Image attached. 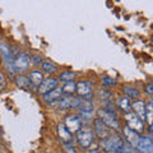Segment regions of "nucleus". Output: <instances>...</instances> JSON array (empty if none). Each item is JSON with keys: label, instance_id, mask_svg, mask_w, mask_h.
<instances>
[{"label": "nucleus", "instance_id": "aec40b11", "mask_svg": "<svg viewBox=\"0 0 153 153\" xmlns=\"http://www.w3.org/2000/svg\"><path fill=\"white\" fill-rule=\"evenodd\" d=\"M144 119L147 120L149 126L153 125V102L152 101L146 103V117Z\"/></svg>", "mask_w": 153, "mask_h": 153}, {"label": "nucleus", "instance_id": "f8f14e48", "mask_svg": "<svg viewBox=\"0 0 153 153\" xmlns=\"http://www.w3.org/2000/svg\"><path fill=\"white\" fill-rule=\"evenodd\" d=\"M57 133H59V138L63 142V144H70L73 142V134H71L64 124H59L57 125Z\"/></svg>", "mask_w": 153, "mask_h": 153}, {"label": "nucleus", "instance_id": "c9c22d12", "mask_svg": "<svg viewBox=\"0 0 153 153\" xmlns=\"http://www.w3.org/2000/svg\"><path fill=\"white\" fill-rule=\"evenodd\" d=\"M152 97H153V96H152ZM152 102H153V100H152Z\"/></svg>", "mask_w": 153, "mask_h": 153}, {"label": "nucleus", "instance_id": "f3484780", "mask_svg": "<svg viewBox=\"0 0 153 153\" xmlns=\"http://www.w3.org/2000/svg\"><path fill=\"white\" fill-rule=\"evenodd\" d=\"M61 92H63V94H66V96H73L75 92H76V83L74 82H66L64 83L63 85H61Z\"/></svg>", "mask_w": 153, "mask_h": 153}, {"label": "nucleus", "instance_id": "f257e3e1", "mask_svg": "<svg viewBox=\"0 0 153 153\" xmlns=\"http://www.w3.org/2000/svg\"><path fill=\"white\" fill-rule=\"evenodd\" d=\"M101 144L103 147V149L106 152H119L123 146V140L117 135H107L106 138L101 139Z\"/></svg>", "mask_w": 153, "mask_h": 153}, {"label": "nucleus", "instance_id": "9d476101", "mask_svg": "<svg viewBox=\"0 0 153 153\" xmlns=\"http://www.w3.org/2000/svg\"><path fill=\"white\" fill-rule=\"evenodd\" d=\"M61 96H63V92H61V88L60 87H56L55 89H52L51 92L46 93L42 96V101L47 105H54L57 101L61 100Z\"/></svg>", "mask_w": 153, "mask_h": 153}, {"label": "nucleus", "instance_id": "6ab92c4d", "mask_svg": "<svg viewBox=\"0 0 153 153\" xmlns=\"http://www.w3.org/2000/svg\"><path fill=\"white\" fill-rule=\"evenodd\" d=\"M16 83L19 88H28L31 84L30 82V78H28V75H25V74H19L17 75V78H16Z\"/></svg>", "mask_w": 153, "mask_h": 153}, {"label": "nucleus", "instance_id": "c85d7f7f", "mask_svg": "<svg viewBox=\"0 0 153 153\" xmlns=\"http://www.w3.org/2000/svg\"><path fill=\"white\" fill-rule=\"evenodd\" d=\"M100 94H101V100L103 98L105 100V101H107V100H110V98H111V93H110V92H107V91H101V92H100Z\"/></svg>", "mask_w": 153, "mask_h": 153}, {"label": "nucleus", "instance_id": "72a5a7b5", "mask_svg": "<svg viewBox=\"0 0 153 153\" xmlns=\"http://www.w3.org/2000/svg\"><path fill=\"white\" fill-rule=\"evenodd\" d=\"M112 153H120V151H119V152H112Z\"/></svg>", "mask_w": 153, "mask_h": 153}, {"label": "nucleus", "instance_id": "6e6552de", "mask_svg": "<svg viewBox=\"0 0 153 153\" xmlns=\"http://www.w3.org/2000/svg\"><path fill=\"white\" fill-rule=\"evenodd\" d=\"M64 125L71 134L76 133L80 129V125H82V119L79 116H76V115H68V116L65 117Z\"/></svg>", "mask_w": 153, "mask_h": 153}, {"label": "nucleus", "instance_id": "20e7f679", "mask_svg": "<svg viewBox=\"0 0 153 153\" xmlns=\"http://www.w3.org/2000/svg\"><path fill=\"white\" fill-rule=\"evenodd\" d=\"M125 121H126V125L128 128H130L131 130L137 131V133H142L144 130V123L140 117H138L134 112H128L125 114Z\"/></svg>", "mask_w": 153, "mask_h": 153}, {"label": "nucleus", "instance_id": "2eb2a0df", "mask_svg": "<svg viewBox=\"0 0 153 153\" xmlns=\"http://www.w3.org/2000/svg\"><path fill=\"white\" fill-rule=\"evenodd\" d=\"M131 108L134 110V112L138 117H140L142 120H144L146 117V103L143 101H134L131 105Z\"/></svg>", "mask_w": 153, "mask_h": 153}, {"label": "nucleus", "instance_id": "ddd939ff", "mask_svg": "<svg viewBox=\"0 0 153 153\" xmlns=\"http://www.w3.org/2000/svg\"><path fill=\"white\" fill-rule=\"evenodd\" d=\"M153 147L152 144V139L149 137H143L139 139L138 143V147L135 148V151H138V153H148L151 151V148Z\"/></svg>", "mask_w": 153, "mask_h": 153}, {"label": "nucleus", "instance_id": "2f4dec72", "mask_svg": "<svg viewBox=\"0 0 153 153\" xmlns=\"http://www.w3.org/2000/svg\"><path fill=\"white\" fill-rule=\"evenodd\" d=\"M146 91H147V93H149V94L153 96V82L148 83V84L146 85Z\"/></svg>", "mask_w": 153, "mask_h": 153}, {"label": "nucleus", "instance_id": "4be33fe9", "mask_svg": "<svg viewBox=\"0 0 153 153\" xmlns=\"http://www.w3.org/2000/svg\"><path fill=\"white\" fill-rule=\"evenodd\" d=\"M41 69L46 74H54L57 68L54 63H51V61H44V63L41 64Z\"/></svg>", "mask_w": 153, "mask_h": 153}, {"label": "nucleus", "instance_id": "c756f323", "mask_svg": "<svg viewBox=\"0 0 153 153\" xmlns=\"http://www.w3.org/2000/svg\"><path fill=\"white\" fill-rule=\"evenodd\" d=\"M64 149H65L66 153H76L75 149H74V147L71 146V143L70 144H64Z\"/></svg>", "mask_w": 153, "mask_h": 153}, {"label": "nucleus", "instance_id": "393cba45", "mask_svg": "<svg viewBox=\"0 0 153 153\" xmlns=\"http://www.w3.org/2000/svg\"><path fill=\"white\" fill-rule=\"evenodd\" d=\"M124 93H125L126 97H129V98H138L139 97V91L134 87H125L124 88Z\"/></svg>", "mask_w": 153, "mask_h": 153}, {"label": "nucleus", "instance_id": "9b49d317", "mask_svg": "<svg viewBox=\"0 0 153 153\" xmlns=\"http://www.w3.org/2000/svg\"><path fill=\"white\" fill-rule=\"evenodd\" d=\"M123 133H124V137H125V139L128 142V144H130L133 148H137L138 147V143H139V133L131 130L130 128H124L123 129Z\"/></svg>", "mask_w": 153, "mask_h": 153}, {"label": "nucleus", "instance_id": "423d86ee", "mask_svg": "<svg viewBox=\"0 0 153 153\" xmlns=\"http://www.w3.org/2000/svg\"><path fill=\"white\" fill-rule=\"evenodd\" d=\"M76 93H78L80 100H84V101H91V98L93 97L92 83H91V82H85V80L76 83Z\"/></svg>", "mask_w": 153, "mask_h": 153}, {"label": "nucleus", "instance_id": "f03ea898", "mask_svg": "<svg viewBox=\"0 0 153 153\" xmlns=\"http://www.w3.org/2000/svg\"><path fill=\"white\" fill-rule=\"evenodd\" d=\"M98 119L107 128L115 129V130H119V129H120V125H119V121H117V119H116V115L106 111L105 108L98 110Z\"/></svg>", "mask_w": 153, "mask_h": 153}, {"label": "nucleus", "instance_id": "7c9ffc66", "mask_svg": "<svg viewBox=\"0 0 153 153\" xmlns=\"http://www.w3.org/2000/svg\"><path fill=\"white\" fill-rule=\"evenodd\" d=\"M7 85V82H5V76H4L1 73H0V91H3L4 88H5Z\"/></svg>", "mask_w": 153, "mask_h": 153}, {"label": "nucleus", "instance_id": "5701e85b", "mask_svg": "<svg viewBox=\"0 0 153 153\" xmlns=\"http://www.w3.org/2000/svg\"><path fill=\"white\" fill-rule=\"evenodd\" d=\"M0 52H1V55L4 56V59H5L7 63H10V61H13V60H12L10 49H9V47H8L7 45H4V44L0 45Z\"/></svg>", "mask_w": 153, "mask_h": 153}, {"label": "nucleus", "instance_id": "bb28decb", "mask_svg": "<svg viewBox=\"0 0 153 153\" xmlns=\"http://www.w3.org/2000/svg\"><path fill=\"white\" fill-rule=\"evenodd\" d=\"M102 84L105 85V87H111V85H114L115 84V79L114 78H103L102 79Z\"/></svg>", "mask_w": 153, "mask_h": 153}, {"label": "nucleus", "instance_id": "4468645a", "mask_svg": "<svg viewBox=\"0 0 153 153\" xmlns=\"http://www.w3.org/2000/svg\"><path fill=\"white\" fill-rule=\"evenodd\" d=\"M93 124H94V131H96V134H97L98 138L103 139V138H106L108 135V128L105 125L100 119H96V120L93 121Z\"/></svg>", "mask_w": 153, "mask_h": 153}, {"label": "nucleus", "instance_id": "dca6fc26", "mask_svg": "<svg viewBox=\"0 0 153 153\" xmlns=\"http://www.w3.org/2000/svg\"><path fill=\"white\" fill-rule=\"evenodd\" d=\"M28 78H30V82L33 87H38V85L44 82V74L38 70H32L30 75H28Z\"/></svg>", "mask_w": 153, "mask_h": 153}, {"label": "nucleus", "instance_id": "a878e982", "mask_svg": "<svg viewBox=\"0 0 153 153\" xmlns=\"http://www.w3.org/2000/svg\"><path fill=\"white\" fill-rule=\"evenodd\" d=\"M120 153H137V151H135V148H133L128 143H123V146L120 148Z\"/></svg>", "mask_w": 153, "mask_h": 153}, {"label": "nucleus", "instance_id": "412c9836", "mask_svg": "<svg viewBox=\"0 0 153 153\" xmlns=\"http://www.w3.org/2000/svg\"><path fill=\"white\" fill-rule=\"evenodd\" d=\"M79 111L82 114H91L93 111V105L91 101H84V100H80V103H79Z\"/></svg>", "mask_w": 153, "mask_h": 153}, {"label": "nucleus", "instance_id": "473e14b6", "mask_svg": "<svg viewBox=\"0 0 153 153\" xmlns=\"http://www.w3.org/2000/svg\"><path fill=\"white\" fill-rule=\"evenodd\" d=\"M148 153H153V147L151 148V151H149V152H148Z\"/></svg>", "mask_w": 153, "mask_h": 153}, {"label": "nucleus", "instance_id": "b1692460", "mask_svg": "<svg viewBox=\"0 0 153 153\" xmlns=\"http://www.w3.org/2000/svg\"><path fill=\"white\" fill-rule=\"evenodd\" d=\"M75 78V73H71V71H63L60 75H59V79L60 82H73V79Z\"/></svg>", "mask_w": 153, "mask_h": 153}, {"label": "nucleus", "instance_id": "39448f33", "mask_svg": "<svg viewBox=\"0 0 153 153\" xmlns=\"http://www.w3.org/2000/svg\"><path fill=\"white\" fill-rule=\"evenodd\" d=\"M13 64H14V69H16V71H18V73H23V71L28 70L30 64H31L30 55L26 54V52H19V54L14 57Z\"/></svg>", "mask_w": 153, "mask_h": 153}, {"label": "nucleus", "instance_id": "0eeeda50", "mask_svg": "<svg viewBox=\"0 0 153 153\" xmlns=\"http://www.w3.org/2000/svg\"><path fill=\"white\" fill-rule=\"evenodd\" d=\"M80 103V98L75 97H64L60 101L56 102V106L59 110H71V108H78Z\"/></svg>", "mask_w": 153, "mask_h": 153}, {"label": "nucleus", "instance_id": "1a4fd4ad", "mask_svg": "<svg viewBox=\"0 0 153 153\" xmlns=\"http://www.w3.org/2000/svg\"><path fill=\"white\" fill-rule=\"evenodd\" d=\"M57 83H59V80L55 79V78H46V79H44V82L38 85V93H40L41 96H44L46 93L51 92L52 89H55L57 87Z\"/></svg>", "mask_w": 153, "mask_h": 153}, {"label": "nucleus", "instance_id": "cd10ccee", "mask_svg": "<svg viewBox=\"0 0 153 153\" xmlns=\"http://www.w3.org/2000/svg\"><path fill=\"white\" fill-rule=\"evenodd\" d=\"M30 60H31V63H33V64H42V63H44V59H42V56H37V55L31 56Z\"/></svg>", "mask_w": 153, "mask_h": 153}, {"label": "nucleus", "instance_id": "f704fd0d", "mask_svg": "<svg viewBox=\"0 0 153 153\" xmlns=\"http://www.w3.org/2000/svg\"><path fill=\"white\" fill-rule=\"evenodd\" d=\"M151 139H152V144H153V137H152V138H151Z\"/></svg>", "mask_w": 153, "mask_h": 153}, {"label": "nucleus", "instance_id": "7ed1b4c3", "mask_svg": "<svg viewBox=\"0 0 153 153\" xmlns=\"http://www.w3.org/2000/svg\"><path fill=\"white\" fill-rule=\"evenodd\" d=\"M76 140H78L79 146L82 148H89L92 146V143L94 140V134L92 133L91 129H79L78 131H76Z\"/></svg>", "mask_w": 153, "mask_h": 153}, {"label": "nucleus", "instance_id": "a211bd4d", "mask_svg": "<svg viewBox=\"0 0 153 153\" xmlns=\"http://www.w3.org/2000/svg\"><path fill=\"white\" fill-rule=\"evenodd\" d=\"M117 106L123 112H130V110H131V103H130V100H129L128 97H120L117 100Z\"/></svg>", "mask_w": 153, "mask_h": 153}]
</instances>
